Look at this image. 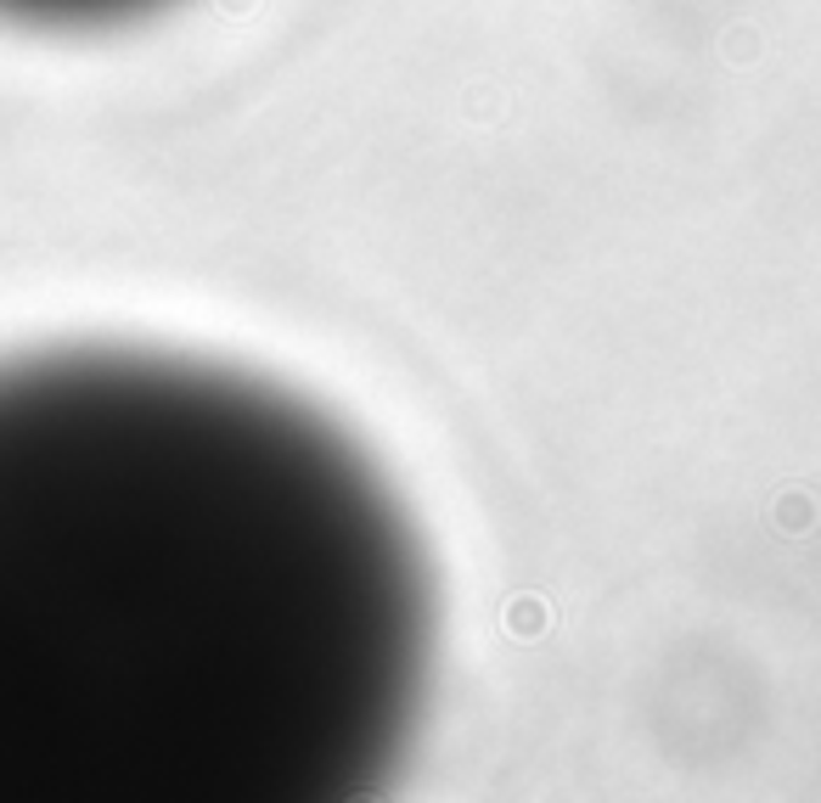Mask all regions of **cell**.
<instances>
[{"instance_id":"2","label":"cell","mask_w":821,"mask_h":803,"mask_svg":"<svg viewBox=\"0 0 821 803\" xmlns=\"http://www.w3.org/2000/svg\"><path fill=\"white\" fill-rule=\"evenodd\" d=\"M163 7V0H0V17L46 23V28H79V23H119Z\"/></svg>"},{"instance_id":"1","label":"cell","mask_w":821,"mask_h":803,"mask_svg":"<svg viewBox=\"0 0 821 803\" xmlns=\"http://www.w3.org/2000/svg\"><path fill=\"white\" fill-rule=\"evenodd\" d=\"M434 652L400 500L253 377L0 365V803H333L400 769Z\"/></svg>"}]
</instances>
